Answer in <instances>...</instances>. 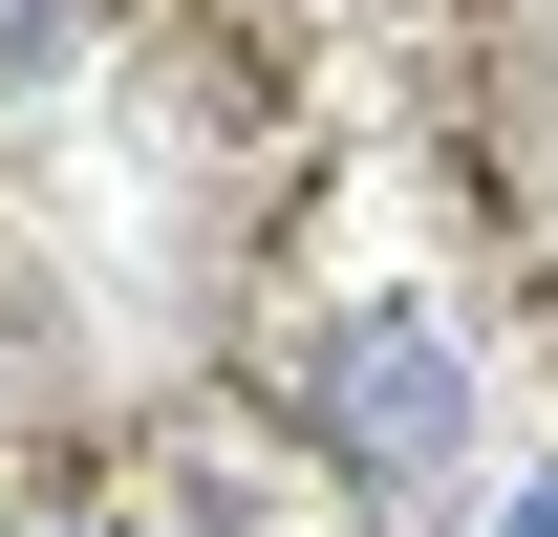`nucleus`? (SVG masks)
Segmentation results:
<instances>
[{"label":"nucleus","mask_w":558,"mask_h":537,"mask_svg":"<svg viewBox=\"0 0 558 537\" xmlns=\"http://www.w3.org/2000/svg\"><path fill=\"white\" fill-rule=\"evenodd\" d=\"M494 537H558V473H515V494H494Z\"/></svg>","instance_id":"nucleus-2"},{"label":"nucleus","mask_w":558,"mask_h":537,"mask_svg":"<svg viewBox=\"0 0 558 537\" xmlns=\"http://www.w3.org/2000/svg\"><path fill=\"white\" fill-rule=\"evenodd\" d=\"M323 452H344L365 494H429V473L473 452V366H451L429 301H344V344H323Z\"/></svg>","instance_id":"nucleus-1"}]
</instances>
